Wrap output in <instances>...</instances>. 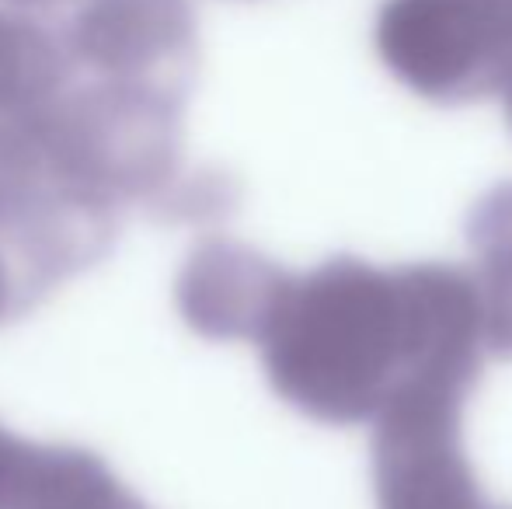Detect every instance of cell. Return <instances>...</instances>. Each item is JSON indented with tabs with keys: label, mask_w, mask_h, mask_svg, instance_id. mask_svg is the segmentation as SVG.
Here are the masks:
<instances>
[{
	"label": "cell",
	"mask_w": 512,
	"mask_h": 509,
	"mask_svg": "<svg viewBox=\"0 0 512 509\" xmlns=\"http://www.w3.org/2000/svg\"><path fill=\"white\" fill-rule=\"evenodd\" d=\"M258 346L279 398L317 422L352 426L377 419L418 377L478 381L485 339L467 272L331 258L290 276Z\"/></svg>",
	"instance_id": "6da1fadb"
},
{
	"label": "cell",
	"mask_w": 512,
	"mask_h": 509,
	"mask_svg": "<svg viewBox=\"0 0 512 509\" xmlns=\"http://www.w3.org/2000/svg\"><path fill=\"white\" fill-rule=\"evenodd\" d=\"M182 102L161 88L91 81L28 116L53 171L115 206H154L185 171Z\"/></svg>",
	"instance_id": "7a4b0ae2"
},
{
	"label": "cell",
	"mask_w": 512,
	"mask_h": 509,
	"mask_svg": "<svg viewBox=\"0 0 512 509\" xmlns=\"http://www.w3.org/2000/svg\"><path fill=\"white\" fill-rule=\"evenodd\" d=\"M471 377H418L377 412L373 485L380 509H495L464 450Z\"/></svg>",
	"instance_id": "3957f363"
},
{
	"label": "cell",
	"mask_w": 512,
	"mask_h": 509,
	"mask_svg": "<svg viewBox=\"0 0 512 509\" xmlns=\"http://www.w3.org/2000/svg\"><path fill=\"white\" fill-rule=\"evenodd\" d=\"M509 0H387L373 46L405 88L429 102H474L502 84Z\"/></svg>",
	"instance_id": "277c9868"
},
{
	"label": "cell",
	"mask_w": 512,
	"mask_h": 509,
	"mask_svg": "<svg viewBox=\"0 0 512 509\" xmlns=\"http://www.w3.org/2000/svg\"><path fill=\"white\" fill-rule=\"evenodd\" d=\"M74 67L98 81L143 84L185 98L199 35L192 0H84L63 32Z\"/></svg>",
	"instance_id": "5b68a950"
},
{
	"label": "cell",
	"mask_w": 512,
	"mask_h": 509,
	"mask_svg": "<svg viewBox=\"0 0 512 509\" xmlns=\"http://www.w3.org/2000/svg\"><path fill=\"white\" fill-rule=\"evenodd\" d=\"M286 283L290 272H283L255 248L227 238H206L196 245L178 276V314L203 339L258 342Z\"/></svg>",
	"instance_id": "8992f818"
},
{
	"label": "cell",
	"mask_w": 512,
	"mask_h": 509,
	"mask_svg": "<svg viewBox=\"0 0 512 509\" xmlns=\"http://www.w3.org/2000/svg\"><path fill=\"white\" fill-rule=\"evenodd\" d=\"M0 509H147L98 454L0 426Z\"/></svg>",
	"instance_id": "52a82bcc"
},
{
	"label": "cell",
	"mask_w": 512,
	"mask_h": 509,
	"mask_svg": "<svg viewBox=\"0 0 512 509\" xmlns=\"http://www.w3.org/2000/svg\"><path fill=\"white\" fill-rule=\"evenodd\" d=\"M74 60L63 35L21 7L0 4V119H25L70 88Z\"/></svg>",
	"instance_id": "ba28073f"
},
{
	"label": "cell",
	"mask_w": 512,
	"mask_h": 509,
	"mask_svg": "<svg viewBox=\"0 0 512 509\" xmlns=\"http://www.w3.org/2000/svg\"><path fill=\"white\" fill-rule=\"evenodd\" d=\"M474 252L471 286L481 311V339L499 360H512V182L495 185L467 220Z\"/></svg>",
	"instance_id": "9c48e42d"
},
{
	"label": "cell",
	"mask_w": 512,
	"mask_h": 509,
	"mask_svg": "<svg viewBox=\"0 0 512 509\" xmlns=\"http://www.w3.org/2000/svg\"><path fill=\"white\" fill-rule=\"evenodd\" d=\"M35 126L25 119H0V248L32 217L49 189L56 185Z\"/></svg>",
	"instance_id": "30bf717a"
},
{
	"label": "cell",
	"mask_w": 512,
	"mask_h": 509,
	"mask_svg": "<svg viewBox=\"0 0 512 509\" xmlns=\"http://www.w3.org/2000/svg\"><path fill=\"white\" fill-rule=\"evenodd\" d=\"M237 189L227 175L216 171H182L175 185L150 206L157 220H171V224H206V220H220L234 210Z\"/></svg>",
	"instance_id": "8fae6325"
},
{
	"label": "cell",
	"mask_w": 512,
	"mask_h": 509,
	"mask_svg": "<svg viewBox=\"0 0 512 509\" xmlns=\"http://www.w3.org/2000/svg\"><path fill=\"white\" fill-rule=\"evenodd\" d=\"M14 311H25V307H21L18 286H14V276H11V265H7V258L0 255V321Z\"/></svg>",
	"instance_id": "7c38bea8"
},
{
	"label": "cell",
	"mask_w": 512,
	"mask_h": 509,
	"mask_svg": "<svg viewBox=\"0 0 512 509\" xmlns=\"http://www.w3.org/2000/svg\"><path fill=\"white\" fill-rule=\"evenodd\" d=\"M502 98H506V116L512 123V0H509V42H506V67H502Z\"/></svg>",
	"instance_id": "4fadbf2b"
},
{
	"label": "cell",
	"mask_w": 512,
	"mask_h": 509,
	"mask_svg": "<svg viewBox=\"0 0 512 509\" xmlns=\"http://www.w3.org/2000/svg\"><path fill=\"white\" fill-rule=\"evenodd\" d=\"M14 7H53V4H63V0H7Z\"/></svg>",
	"instance_id": "5bb4252c"
}]
</instances>
